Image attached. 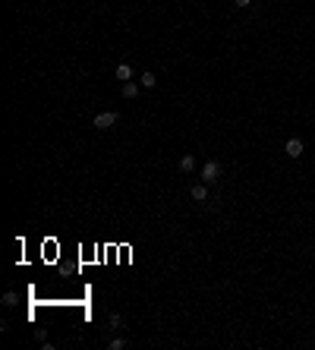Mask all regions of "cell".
<instances>
[{"mask_svg":"<svg viewBox=\"0 0 315 350\" xmlns=\"http://www.w3.org/2000/svg\"><path fill=\"white\" fill-rule=\"evenodd\" d=\"M189 199L192 202H208V183H192Z\"/></svg>","mask_w":315,"mask_h":350,"instance_id":"cell-5","label":"cell"},{"mask_svg":"<svg viewBox=\"0 0 315 350\" xmlns=\"http://www.w3.org/2000/svg\"><path fill=\"white\" fill-rule=\"evenodd\" d=\"M16 303H19V297H16L13 291H6V293H3V306H16Z\"/></svg>","mask_w":315,"mask_h":350,"instance_id":"cell-11","label":"cell"},{"mask_svg":"<svg viewBox=\"0 0 315 350\" xmlns=\"http://www.w3.org/2000/svg\"><path fill=\"white\" fill-rule=\"evenodd\" d=\"M180 171H183V174L196 171V155H183V158H180Z\"/></svg>","mask_w":315,"mask_h":350,"instance_id":"cell-8","label":"cell"},{"mask_svg":"<svg viewBox=\"0 0 315 350\" xmlns=\"http://www.w3.org/2000/svg\"><path fill=\"white\" fill-rule=\"evenodd\" d=\"M117 120H120L117 111H101V114H95L92 126H95L98 133H107V130H113V126H117Z\"/></svg>","mask_w":315,"mask_h":350,"instance_id":"cell-1","label":"cell"},{"mask_svg":"<svg viewBox=\"0 0 315 350\" xmlns=\"http://www.w3.org/2000/svg\"><path fill=\"white\" fill-rule=\"evenodd\" d=\"M249 3H252V0H233V6H240V10H246Z\"/></svg>","mask_w":315,"mask_h":350,"instance_id":"cell-12","label":"cell"},{"mask_svg":"<svg viewBox=\"0 0 315 350\" xmlns=\"http://www.w3.org/2000/svg\"><path fill=\"white\" fill-rule=\"evenodd\" d=\"M113 73H117V79H120V82H132V76H136V73H132V66L126 63V60H120Z\"/></svg>","mask_w":315,"mask_h":350,"instance_id":"cell-6","label":"cell"},{"mask_svg":"<svg viewBox=\"0 0 315 350\" xmlns=\"http://www.w3.org/2000/svg\"><path fill=\"white\" fill-rule=\"evenodd\" d=\"M221 180V161H205L202 164V183H218Z\"/></svg>","mask_w":315,"mask_h":350,"instance_id":"cell-2","label":"cell"},{"mask_svg":"<svg viewBox=\"0 0 315 350\" xmlns=\"http://www.w3.org/2000/svg\"><path fill=\"white\" fill-rule=\"evenodd\" d=\"M107 347H111V350H123L126 347V338H123V334H117V338H111V344H107Z\"/></svg>","mask_w":315,"mask_h":350,"instance_id":"cell-10","label":"cell"},{"mask_svg":"<svg viewBox=\"0 0 315 350\" xmlns=\"http://www.w3.org/2000/svg\"><path fill=\"white\" fill-rule=\"evenodd\" d=\"M284 152H287V158H303V152H306V145H303V139H287V145H284Z\"/></svg>","mask_w":315,"mask_h":350,"instance_id":"cell-3","label":"cell"},{"mask_svg":"<svg viewBox=\"0 0 315 350\" xmlns=\"http://www.w3.org/2000/svg\"><path fill=\"white\" fill-rule=\"evenodd\" d=\"M107 325H111L113 331H123V319H120L117 312H111V315H107Z\"/></svg>","mask_w":315,"mask_h":350,"instance_id":"cell-9","label":"cell"},{"mask_svg":"<svg viewBox=\"0 0 315 350\" xmlns=\"http://www.w3.org/2000/svg\"><path fill=\"white\" fill-rule=\"evenodd\" d=\"M139 92H142V85H139V82H120V95H123L126 101L139 98Z\"/></svg>","mask_w":315,"mask_h":350,"instance_id":"cell-4","label":"cell"},{"mask_svg":"<svg viewBox=\"0 0 315 350\" xmlns=\"http://www.w3.org/2000/svg\"><path fill=\"white\" fill-rule=\"evenodd\" d=\"M139 85H142V89H155V85H158V76H155V73H148V70L139 73Z\"/></svg>","mask_w":315,"mask_h":350,"instance_id":"cell-7","label":"cell"}]
</instances>
